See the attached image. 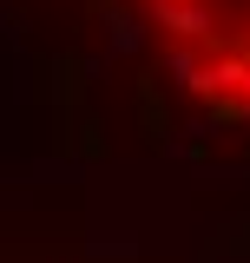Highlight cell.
<instances>
[{
  "label": "cell",
  "instance_id": "cell-1",
  "mask_svg": "<svg viewBox=\"0 0 250 263\" xmlns=\"http://www.w3.org/2000/svg\"><path fill=\"white\" fill-rule=\"evenodd\" d=\"M152 20L171 33V40H204V33H211L204 0H165V7H152Z\"/></svg>",
  "mask_w": 250,
  "mask_h": 263
}]
</instances>
